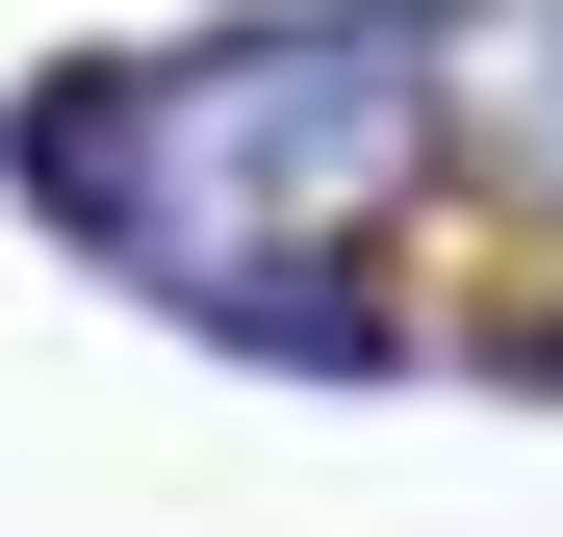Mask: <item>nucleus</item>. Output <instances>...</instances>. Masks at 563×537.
<instances>
[{"instance_id":"obj_1","label":"nucleus","mask_w":563,"mask_h":537,"mask_svg":"<svg viewBox=\"0 0 563 537\" xmlns=\"http://www.w3.org/2000/svg\"><path fill=\"white\" fill-rule=\"evenodd\" d=\"M26 179L129 282L231 307V256H385V205L435 179V52L410 26H256V52H154V77H52Z\"/></svg>"},{"instance_id":"obj_2","label":"nucleus","mask_w":563,"mask_h":537,"mask_svg":"<svg viewBox=\"0 0 563 537\" xmlns=\"http://www.w3.org/2000/svg\"><path fill=\"white\" fill-rule=\"evenodd\" d=\"M512 128H538V205H563V26H538V77H512Z\"/></svg>"}]
</instances>
